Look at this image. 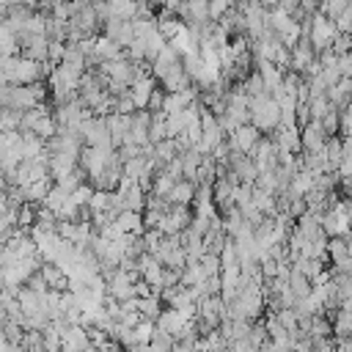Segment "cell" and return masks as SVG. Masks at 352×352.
Wrapping results in <instances>:
<instances>
[{"instance_id": "cell-1", "label": "cell", "mask_w": 352, "mask_h": 352, "mask_svg": "<svg viewBox=\"0 0 352 352\" xmlns=\"http://www.w3.org/2000/svg\"><path fill=\"white\" fill-rule=\"evenodd\" d=\"M44 99H47L44 80H41V82H28V85L3 82V107H14V110H33V107L44 104Z\"/></svg>"}, {"instance_id": "cell-2", "label": "cell", "mask_w": 352, "mask_h": 352, "mask_svg": "<svg viewBox=\"0 0 352 352\" xmlns=\"http://www.w3.org/2000/svg\"><path fill=\"white\" fill-rule=\"evenodd\" d=\"M280 104L272 99V94H261V96H250V124H256L261 132H272L275 126H280Z\"/></svg>"}, {"instance_id": "cell-3", "label": "cell", "mask_w": 352, "mask_h": 352, "mask_svg": "<svg viewBox=\"0 0 352 352\" xmlns=\"http://www.w3.org/2000/svg\"><path fill=\"white\" fill-rule=\"evenodd\" d=\"M308 38H311V41H314V47L322 52V50L333 47V41L338 38V28H336V22H333V19H327L324 14H314Z\"/></svg>"}, {"instance_id": "cell-4", "label": "cell", "mask_w": 352, "mask_h": 352, "mask_svg": "<svg viewBox=\"0 0 352 352\" xmlns=\"http://www.w3.org/2000/svg\"><path fill=\"white\" fill-rule=\"evenodd\" d=\"M113 192H116V198H118L121 212H124V209H135V212H143V209H146V190H143L138 182H132V179L124 176V182H121L118 190H113Z\"/></svg>"}, {"instance_id": "cell-5", "label": "cell", "mask_w": 352, "mask_h": 352, "mask_svg": "<svg viewBox=\"0 0 352 352\" xmlns=\"http://www.w3.org/2000/svg\"><path fill=\"white\" fill-rule=\"evenodd\" d=\"M80 132H82L85 146H107V148H116V146H113V138H110L107 118H102V116H91V118L82 124Z\"/></svg>"}, {"instance_id": "cell-6", "label": "cell", "mask_w": 352, "mask_h": 352, "mask_svg": "<svg viewBox=\"0 0 352 352\" xmlns=\"http://www.w3.org/2000/svg\"><path fill=\"white\" fill-rule=\"evenodd\" d=\"M258 140H261V129H258L256 124H242V126H236V129L228 135L231 148H234V151H242V154H250Z\"/></svg>"}, {"instance_id": "cell-7", "label": "cell", "mask_w": 352, "mask_h": 352, "mask_svg": "<svg viewBox=\"0 0 352 352\" xmlns=\"http://www.w3.org/2000/svg\"><path fill=\"white\" fill-rule=\"evenodd\" d=\"M102 33H104L107 38H113L116 44H121L124 50L138 38L132 19H107V22H104V28H102Z\"/></svg>"}, {"instance_id": "cell-8", "label": "cell", "mask_w": 352, "mask_h": 352, "mask_svg": "<svg viewBox=\"0 0 352 352\" xmlns=\"http://www.w3.org/2000/svg\"><path fill=\"white\" fill-rule=\"evenodd\" d=\"M270 138L275 140L278 151H289V154H297V151H302L300 126H286V124H280V126H275V129L270 132Z\"/></svg>"}, {"instance_id": "cell-9", "label": "cell", "mask_w": 352, "mask_h": 352, "mask_svg": "<svg viewBox=\"0 0 352 352\" xmlns=\"http://www.w3.org/2000/svg\"><path fill=\"white\" fill-rule=\"evenodd\" d=\"M135 116V113H132ZM132 116H126V113H113V116H107V126H110V138H113V146L116 148H121L124 143H126V138H129V132H132Z\"/></svg>"}, {"instance_id": "cell-10", "label": "cell", "mask_w": 352, "mask_h": 352, "mask_svg": "<svg viewBox=\"0 0 352 352\" xmlns=\"http://www.w3.org/2000/svg\"><path fill=\"white\" fill-rule=\"evenodd\" d=\"M300 138H302V151H322L330 135L324 132V126L319 121H311L308 126L300 129Z\"/></svg>"}, {"instance_id": "cell-11", "label": "cell", "mask_w": 352, "mask_h": 352, "mask_svg": "<svg viewBox=\"0 0 352 352\" xmlns=\"http://www.w3.org/2000/svg\"><path fill=\"white\" fill-rule=\"evenodd\" d=\"M187 322H192V319H187L179 308H170V305H165V311L160 314V319H157V327H162V330H168L170 336H182L184 333V327H187Z\"/></svg>"}, {"instance_id": "cell-12", "label": "cell", "mask_w": 352, "mask_h": 352, "mask_svg": "<svg viewBox=\"0 0 352 352\" xmlns=\"http://www.w3.org/2000/svg\"><path fill=\"white\" fill-rule=\"evenodd\" d=\"M195 182H190V179H182V182H176V187L170 190V195H168V201L170 204H179V206H192V201H195Z\"/></svg>"}, {"instance_id": "cell-13", "label": "cell", "mask_w": 352, "mask_h": 352, "mask_svg": "<svg viewBox=\"0 0 352 352\" xmlns=\"http://www.w3.org/2000/svg\"><path fill=\"white\" fill-rule=\"evenodd\" d=\"M116 223L126 231V234H143L146 231V223H143V212H135V209H124L118 212Z\"/></svg>"}, {"instance_id": "cell-14", "label": "cell", "mask_w": 352, "mask_h": 352, "mask_svg": "<svg viewBox=\"0 0 352 352\" xmlns=\"http://www.w3.org/2000/svg\"><path fill=\"white\" fill-rule=\"evenodd\" d=\"M327 99H330V104L338 107V110H344L346 104H352V80L344 77L338 85H333L330 94H327Z\"/></svg>"}, {"instance_id": "cell-15", "label": "cell", "mask_w": 352, "mask_h": 352, "mask_svg": "<svg viewBox=\"0 0 352 352\" xmlns=\"http://www.w3.org/2000/svg\"><path fill=\"white\" fill-rule=\"evenodd\" d=\"M140 302H138V311H140V316L143 319H151V322H157L160 319V314L165 311V302H162V297L160 294H148V297H138Z\"/></svg>"}, {"instance_id": "cell-16", "label": "cell", "mask_w": 352, "mask_h": 352, "mask_svg": "<svg viewBox=\"0 0 352 352\" xmlns=\"http://www.w3.org/2000/svg\"><path fill=\"white\" fill-rule=\"evenodd\" d=\"M110 6V19H135L138 14V0H107Z\"/></svg>"}, {"instance_id": "cell-17", "label": "cell", "mask_w": 352, "mask_h": 352, "mask_svg": "<svg viewBox=\"0 0 352 352\" xmlns=\"http://www.w3.org/2000/svg\"><path fill=\"white\" fill-rule=\"evenodd\" d=\"M346 256H349V239L346 236H330V242H327V258H330V264L344 261Z\"/></svg>"}, {"instance_id": "cell-18", "label": "cell", "mask_w": 352, "mask_h": 352, "mask_svg": "<svg viewBox=\"0 0 352 352\" xmlns=\"http://www.w3.org/2000/svg\"><path fill=\"white\" fill-rule=\"evenodd\" d=\"M289 286H292V292L297 294V297H311V292H314V280L311 278H305L300 270H294L292 267V275H289Z\"/></svg>"}, {"instance_id": "cell-19", "label": "cell", "mask_w": 352, "mask_h": 352, "mask_svg": "<svg viewBox=\"0 0 352 352\" xmlns=\"http://www.w3.org/2000/svg\"><path fill=\"white\" fill-rule=\"evenodd\" d=\"M239 85L245 88V94H248V96H261V94H270V91H267V85H264V77L258 74V69H256V72H250V74H248V77H245Z\"/></svg>"}, {"instance_id": "cell-20", "label": "cell", "mask_w": 352, "mask_h": 352, "mask_svg": "<svg viewBox=\"0 0 352 352\" xmlns=\"http://www.w3.org/2000/svg\"><path fill=\"white\" fill-rule=\"evenodd\" d=\"M346 8H349V0H322L319 14H324L327 19H333V22H336Z\"/></svg>"}, {"instance_id": "cell-21", "label": "cell", "mask_w": 352, "mask_h": 352, "mask_svg": "<svg viewBox=\"0 0 352 352\" xmlns=\"http://www.w3.org/2000/svg\"><path fill=\"white\" fill-rule=\"evenodd\" d=\"M319 124H322V126H324V132L333 138L336 132H341V110H338V107H330V110H327V116H324Z\"/></svg>"}, {"instance_id": "cell-22", "label": "cell", "mask_w": 352, "mask_h": 352, "mask_svg": "<svg viewBox=\"0 0 352 352\" xmlns=\"http://www.w3.org/2000/svg\"><path fill=\"white\" fill-rule=\"evenodd\" d=\"M173 344H176V336H170V333H168V330H162V327H157V330H154V336H151V346L173 349Z\"/></svg>"}, {"instance_id": "cell-23", "label": "cell", "mask_w": 352, "mask_h": 352, "mask_svg": "<svg viewBox=\"0 0 352 352\" xmlns=\"http://www.w3.org/2000/svg\"><path fill=\"white\" fill-rule=\"evenodd\" d=\"M336 28H338V33H346V36H352V6L336 19Z\"/></svg>"}, {"instance_id": "cell-24", "label": "cell", "mask_w": 352, "mask_h": 352, "mask_svg": "<svg viewBox=\"0 0 352 352\" xmlns=\"http://www.w3.org/2000/svg\"><path fill=\"white\" fill-rule=\"evenodd\" d=\"M341 132L344 135H352V104H346L341 110Z\"/></svg>"}, {"instance_id": "cell-25", "label": "cell", "mask_w": 352, "mask_h": 352, "mask_svg": "<svg viewBox=\"0 0 352 352\" xmlns=\"http://www.w3.org/2000/svg\"><path fill=\"white\" fill-rule=\"evenodd\" d=\"M258 3H261L264 8H270V11H272L275 6H280V0H258Z\"/></svg>"}, {"instance_id": "cell-26", "label": "cell", "mask_w": 352, "mask_h": 352, "mask_svg": "<svg viewBox=\"0 0 352 352\" xmlns=\"http://www.w3.org/2000/svg\"><path fill=\"white\" fill-rule=\"evenodd\" d=\"M349 6H352V0H349Z\"/></svg>"}]
</instances>
